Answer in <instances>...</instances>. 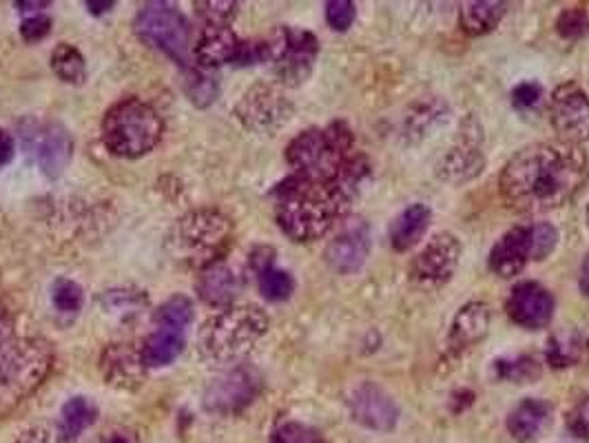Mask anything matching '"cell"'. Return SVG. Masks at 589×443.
<instances>
[{"label":"cell","mask_w":589,"mask_h":443,"mask_svg":"<svg viewBox=\"0 0 589 443\" xmlns=\"http://www.w3.org/2000/svg\"><path fill=\"white\" fill-rule=\"evenodd\" d=\"M586 153L568 142H537L510 158L499 178V189L515 209H559L586 187Z\"/></svg>","instance_id":"obj_1"},{"label":"cell","mask_w":589,"mask_h":443,"mask_svg":"<svg viewBox=\"0 0 589 443\" xmlns=\"http://www.w3.org/2000/svg\"><path fill=\"white\" fill-rule=\"evenodd\" d=\"M368 173H355L335 182H315L291 175L278 189V224L294 242L323 238L341 222Z\"/></svg>","instance_id":"obj_2"},{"label":"cell","mask_w":589,"mask_h":443,"mask_svg":"<svg viewBox=\"0 0 589 443\" xmlns=\"http://www.w3.org/2000/svg\"><path fill=\"white\" fill-rule=\"evenodd\" d=\"M287 160L293 167V175L315 182L368 173L366 158L355 151V138L341 122L299 133L287 149Z\"/></svg>","instance_id":"obj_3"},{"label":"cell","mask_w":589,"mask_h":443,"mask_svg":"<svg viewBox=\"0 0 589 443\" xmlns=\"http://www.w3.org/2000/svg\"><path fill=\"white\" fill-rule=\"evenodd\" d=\"M267 331L269 318L262 309L229 306L204 324L198 349L207 362L233 364L247 358Z\"/></svg>","instance_id":"obj_4"},{"label":"cell","mask_w":589,"mask_h":443,"mask_svg":"<svg viewBox=\"0 0 589 443\" xmlns=\"http://www.w3.org/2000/svg\"><path fill=\"white\" fill-rule=\"evenodd\" d=\"M53 353L42 340H9L0 346V415L29 397L49 375Z\"/></svg>","instance_id":"obj_5"},{"label":"cell","mask_w":589,"mask_h":443,"mask_svg":"<svg viewBox=\"0 0 589 443\" xmlns=\"http://www.w3.org/2000/svg\"><path fill=\"white\" fill-rule=\"evenodd\" d=\"M102 142L118 158H140L156 149L162 138L158 111L136 98L113 104L102 118Z\"/></svg>","instance_id":"obj_6"},{"label":"cell","mask_w":589,"mask_h":443,"mask_svg":"<svg viewBox=\"0 0 589 443\" xmlns=\"http://www.w3.org/2000/svg\"><path fill=\"white\" fill-rule=\"evenodd\" d=\"M136 33L151 47L160 49L182 67L189 62L191 27L189 20L167 2H149L136 18Z\"/></svg>","instance_id":"obj_7"},{"label":"cell","mask_w":589,"mask_h":443,"mask_svg":"<svg viewBox=\"0 0 589 443\" xmlns=\"http://www.w3.org/2000/svg\"><path fill=\"white\" fill-rule=\"evenodd\" d=\"M180 246L184 255L207 269L220 260L231 246V220L220 211H196L189 213L178 229Z\"/></svg>","instance_id":"obj_8"},{"label":"cell","mask_w":589,"mask_h":443,"mask_svg":"<svg viewBox=\"0 0 589 443\" xmlns=\"http://www.w3.org/2000/svg\"><path fill=\"white\" fill-rule=\"evenodd\" d=\"M269 42V60L273 62L276 75L289 84H301L315 64L317 58V38L310 31L280 27Z\"/></svg>","instance_id":"obj_9"},{"label":"cell","mask_w":589,"mask_h":443,"mask_svg":"<svg viewBox=\"0 0 589 443\" xmlns=\"http://www.w3.org/2000/svg\"><path fill=\"white\" fill-rule=\"evenodd\" d=\"M461 260V242L452 233H437L417 253L410 266V278L421 289H441L452 280Z\"/></svg>","instance_id":"obj_10"},{"label":"cell","mask_w":589,"mask_h":443,"mask_svg":"<svg viewBox=\"0 0 589 443\" xmlns=\"http://www.w3.org/2000/svg\"><path fill=\"white\" fill-rule=\"evenodd\" d=\"M262 391V377L251 366H238L204 391V409L216 415H236L249 409Z\"/></svg>","instance_id":"obj_11"},{"label":"cell","mask_w":589,"mask_h":443,"mask_svg":"<svg viewBox=\"0 0 589 443\" xmlns=\"http://www.w3.org/2000/svg\"><path fill=\"white\" fill-rule=\"evenodd\" d=\"M236 113L251 131L273 133L291 120L293 104L276 87L256 84L242 95Z\"/></svg>","instance_id":"obj_12"},{"label":"cell","mask_w":589,"mask_h":443,"mask_svg":"<svg viewBox=\"0 0 589 443\" xmlns=\"http://www.w3.org/2000/svg\"><path fill=\"white\" fill-rule=\"evenodd\" d=\"M550 118L563 142H589V98L581 87L563 84L552 98Z\"/></svg>","instance_id":"obj_13"},{"label":"cell","mask_w":589,"mask_h":443,"mask_svg":"<svg viewBox=\"0 0 589 443\" xmlns=\"http://www.w3.org/2000/svg\"><path fill=\"white\" fill-rule=\"evenodd\" d=\"M348 404H350L352 420L361 424L363 429L375 431V433H390L397 429L399 409L395 400L377 384H370V382L359 384L350 393Z\"/></svg>","instance_id":"obj_14"},{"label":"cell","mask_w":589,"mask_h":443,"mask_svg":"<svg viewBox=\"0 0 589 443\" xmlns=\"http://www.w3.org/2000/svg\"><path fill=\"white\" fill-rule=\"evenodd\" d=\"M27 147L36 151L38 167L47 178H60L71 162L73 142L69 131L62 124H47V127H33L29 133H24Z\"/></svg>","instance_id":"obj_15"},{"label":"cell","mask_w":589,"mask_h":443,"mask_svg":"<svg viewBox=\"0 0 589 443\" xmlns=\"http://www.w3.org/2000/svg\"><path fill=\"white\" fill-rule=\"evenodd\" d=\"M508 315L515 324L528 331L546 329L555 318V298L537 282H521L510 293Z\"/></svg>","instance_id":"obj_16"},{"label":"cell","mask_w":589,"mask_h":443,"mask_svg":"<svg viewBox=\"0 0 589 443\" xmlns=\"http://www.w3.org/2000/svg\"><path fill=\"white\" fill-rule=\"evenodd\" d=\"M368 253H370V231L359 220L355 224H346L341 233L328 242L323 258L332 271L350 275L366 264Z\"/></svg>","instance_id":"obj_17"},{"label":"cell","mask_w":589,"mask_h":443,"mask_svg":"<svg viewBox=\"0 0 589 443\" xmlns=\"http://www.w3.org/2000/svg\"><path fill=\"white\" fill-rule=\"evenodd\" d=\"M532 260H537L532 226H515L495 244L490 253V271L499 278H515Z\"/></svg>","instance_id":"obj_18"},{"label":"cell","mask_w":589,"mask_h":443,"mask_svg":"<svg viewBox=\"0 0 589 443\" xmlns=\"http://www.w3.org/2000/svg\"><path fill=\"white\" fill-rule=\"evenodd\" d=\"M486 167V155L481 153L479 138L466 131V135L441 158L437 164V175L450 184H463L475 180Z\"/></svg>","instance_id":"obj_19"},{"label":"cell","mask_w":589,"mask_h":443,"mask_svg":"<svg viewBox=\"0 0 589 443\" xmlns=\"http://www.w3.org/2000/svg\"><path fill=\"white\" fill-rule=\"evenodd\" d=\"M144 371L142 349L136 351L131 344H113L102 353V375L111 386L138 389L144 382Z\"/></svg>","instance_id":"obj_20"},{"label":"cell","mask_w":589,"mask_h":443,"mask_svg":"<svg viewBox=\"0 0 589 443\" xmlns=\"http://www.w3.org/2000/svg\"><path fill=\"white\" fill-rule=\"evenodd\" d=\"M196 289H198L200 300L207 302L209 306L229 309V306H233V302L238 300V295L242 291V280L231 266L216 262V264L202 269Z\"/></svg>","instance_id":"obj_21"},{"label":"cell","mask_w":589,"mask_h":443,"mask_svg":"<svg viewBox=\"0 0 589 443\" xmlns=\"http://www.w3.org/2000/svg\"><path fill=\"white\" fill-rule=\"evenodd\" d=\"M490 309L483 302H470L466 306L459 309V313L455 315L452 329H450V349L455 353H463L472 346H477L490 329Z\"/></svg>","instance_id":"obj_22"},{"label":"cell","mask_w":589,"mask_h":443,"mask_svg":"<svg viewBox=\"0 0 589 443\" xmlns=\"http://www.w3.org/2000/svg\"><path fill=\"white\" fill-rule=\"evenodd\" d=\"M242 40L233 33L231 27H207L202 38L196 44V60L202 69H213L222 64H236Z\"/></svg>","instance_id":"obj_23"},{"label":"cell","mask_w":589,"mask_h":443,"mask_svg":"<svg viewBox=\"0 0 589 443\" xmlns=\"http://www.w3.org/2000/svg\"><path fill=\"white\" fill-rule=\"evenodd\" d=\"M187 344V331L178 326L156 324V331L147 338L142 346V358L147 369H162L173 364Z\"/></svg>","instance_id":"obj_24"},{"label":"cell","mask_w":589,"mask_h":443,"mask_svg":"<svg viewBox=\"0 0 589 443\" xmlns=\"http://www.w3.org/2000/svg\"><path fill=\"white\" fill-rule=\"evenodd\" d=\"M432 211L426 204H410L390 224V244L395 251H408L426 235Z\"/></svg>","instance_id":"obj_25"},{"label":"cell","mask_w":589,"mask_h":443,"mask_svg":"<svg viewBox=\"0 0 589 443\" xmlns=\"http://www.w3.org/2000/svg\"><path fill=\"white\" fill-rule=\"evenodd\" d=\"M550 417V404L543 400L521 402L508 417V431L517 442H532Z\"/></svg>","instance_id":"obj_26"},{"label":"cell","mask_w":589,"mask_h":443,"mask_svg":"<svg viewBox=\"0 0 589 443\" xmlns=\"http://www.w3.org/2000/svg\"><path fill=\"white\" fill-rule=\"evenodd\" d=\"M98 420V409L89 397H73L69 400L58 420V440L62 443H73L82 437Z\"/></svg>","instance_id":"obj_27"},{"label":"cell","mask_w":589,"mask_h":443,"mask_svg":"<svg viewBox=\"0 0 589 443\" xmlns=\"http://www.w3.org/2000/svg\"><path fill=\"white\" fill-rule=\"evenodd\" d=\"M508 4L499 0H472L461 7V29L468 36H483L490 33L506 16Z\"/></svg>","instance_id":"obj_28"},{"label":"cell","mask_w":589,"mask_h":443,"mask_svg":"<svg viewBox=\"0 0 589 443\" xmlns=\"http://www.w3.org/2000/svg\"><path fill=\"white\" fill-rule=\"evenodd\" d=\"M589 342L581 333H561L550 340L548 362L552 369L577 366L588 355Z\"/></svg>","instance_id":"obj_29"},{"label":"cell","mask_w":589,"mask_h":443,"mask_svg":"<svg viewBox=\"0 0 589 443\" xmlns=\"http://www.w3.org/2000/svg\"><path fill=\"white\" fill-rule=\"evenodd\" d=\"M53 73L67 84H82L87 80V62L82 53L67 42H60L51 53Z\"/></svg>","instance_id":"obj_30"},{"label":"cell","mask_w":589,"mask_h":443,"mask_svg":"<svg viewBox=\"0 0 589 443\" xmlns=\"http://www.w3.org/2000/svg\"><path fill=\"white\" fill-rule=\"evenodd\" d=\"M184 91H187V95H189V100L193 104L207 107L218 95V82H216L213 75L189 67L187 73H184Z\"/></svg>","instance_id":"obj_31"},{"label":"cell","mask_w":589,"mask_h":443,"mask_svg":"<svg viewBox=\"0 0 589 443\" xmlns=\"http://www.w3.org/2000/svg\"><path fill=\"white\" fill-rule=\"evenodd\" d=\"M156 324H167V326H178V329H189L193 322V304L184 295H176L167 300L153 318Z\"/></svg>","instance_id":"obj_32"},{"label":"cell","mask_w":589,"mask_h":443,"mask_svg":"<svg viewBox=\"0 0 589 443\" xmlns=\"http://www.w3.org/2000/svg\"><path fill=\"white\" fill-rule=\"evenodd\" d=\"M260 291L271 302H284L293 295L294 282L291 273L269 266L260 273Z\"/></svg>","instance_id":"obj_33"},{"label":"cell","mask_w":589,"mask_h":443,"mask_svg":"<svg viewBox=\"0 0 589 443\" xmlns=\"http://www.w3.org/2000/svg\"><path fill=\"white\" fill-rule=\"evenodd\" d=\"M497 375L501 380L515 384H528L541 377V364L535 358H519V360H501L497 362Z\"/></svg>","instance_id":"obj_34"},{"label":"cell","mask_w":589,"mask_h":443,"mask_svg":"<svg viewBox=\"0 0 589 443\" xmlns=\"http://www.w3.org/2000/svg\"><path fill=\"white\" fill-rule=\"evenodd\" d=\"M51 302H53V306H56L58 313L76 315L82 309L84 295H82V289L76 282L60 278L51 286Z\"/></svg>","instance_id":"obj_35"},{"label":"cell","mask_w":589,"mask_h":443,"mask_svg":"<svg viewBox=\"0 0 589 443\" xmlns=\"http://www.w3.org/2000/svg\"><path fill=\"white\" fill-rule=\"evenodd\" d=\"M196 7L207 27H229L238 13V2L233 0H200Z\"/></svg>","instance_id":"obj_36"},{"label":"cell","mask_w":589,"mask_h":443,"mask_svg":"<svg viewBox=\"0 0 589 443\" xmlns=\"http://www.w3.org/2000/svg\"><path fill=\"white\" fill-rule=\"evenodd\" d=\"M557 29L568 40H581L589 33V13L581 7H570L559 16Z\"/></svg>","instance_id":"obj_37"},{"label":"cell","mask_w":589,"mask_h":443,"mask_svg":"<svg viewBox=\"0 0 589 443\" xmlns=\"http://www.w3.org/2000/svg\"><path fill=\"white\" fill-rule=\"evenodd\" d=\"M357 9L350 0H330L326 2V20L335 31H346L355 22Z\"/></svg>","instance_id":"obj_38"},{"label":"cell","mask_w":589,"mask_h":443,"mask_svg":"<svg viewBox=\"0 0 589 443\" xmlns=\"http://www.w3.org/2000/svg\"><path fill=\"white\" fill-rule=\"evenodd\" d=\"M271 443H326L321 440V435L303 424H284L280 426L273 437H271Z\"/></svg>","instance_id":"obj_39"},{"label":"cell","mask_w":589,"mask_h":443,"mask_svg":"<svg viewBox=\"0 0 589 443\" xmlns=\"http://www.w3.org/2000/svg\"><path fill=\"white\" fill-rule=\"evenodd\" d=\"M532 238H535L537 260H546V258L557 249L559 231H557L552 224L541 222V224H535V226H532Z\"/></svg>","instance_id":"obj_40"},{"label":"cell","mask_w":589,"mask_h":443,"mask_svg":"<svg viewBox=\"0 0 589 443\" xmlns=\"http://www.w3.org/2000/svg\"><path fill=\"white\" fill-rule=\"evenodd\" d=\"M51 31V20L47 16H31V18H24L20 22V36L27 40V42H38L42 40L47 33Z\"/></svg>","instance_id":"obj_41"},{"label":"cell","mask_w":589,"mask_h":443,"mask_svg":"<svg viewBox=\"0 0 589 443\" xmlns=\"http://www.w3.org/2000/svg\"><path fill=\"white\" fill-rule=\"evenodd\" d=\"M568 429L579 440H589V395L583 397L568 417Z\"/></svg>","instance_id":"obj_42"},{"label":"cell","mask_w":589,"mask_h":443,"mask_svg":"<svg viewBox=\"0 0 589 443\" xmlns=\"http://www.w3.org/2000/svg\"><path fill=\"white\" fill-rule=\"evenodd\" d=\"M541 95H543L541 84H537V82H523V84H519L512 91V102H515L517 109H532V107L539 104Z\"/></svg>","instance_id":"obj_43"},{"label":"cell","mask_w":589,"mask_h":443,"mask_svg":"<svg viewBox=\"0 0 589 443\" xmlns=\"http://www.w3.org/2000/svg\"><path fill=\"white\" fill-rule=\"evenodd\" d=\"M98 443H138L136 433L127 431V429H113L109 433H104Z\"/></svg>","instance_id":"obj_44"},{"label":"cell","mask_w":589,"mask_h":443,"mask_svg":"<svg viewBox=\"0 0 589 443\" xmlns=\"http://www.w3.org/2000/svg\"><path fill=\"white\" fill-rule=\"evenodd\" d=\"M11 158H13V138L4 129H0V169L7 167Z\"/></svg>","instance_id":"obj_45"},{"label":"cell","mask_w":589,"mask_h":443,"mask_svg":"<svg viewBox=\"0 0 589 443\" xmlns=\"http://www.w3.org/2000/svg\"><path fill=\"white\" fill-rule=\"evenodd\" d=\"M13 443H49V433L40 426H33V429L24 431Z\"/></svg>","instance_id":"obj_46"},{"label":"cell","mask_w":589,"mask_h":443,"mask_svg":"<svg viewBox=\"0 0 589 443\" xmlns=\"http://www.w3.org/2000/svg\"><path fill=\"white\" fill-rule=\"evenodd\" d=\"M11 335H13V320H11L9 311H4L0 306V346L7 344L11 340Z\"/></svg>","instance_id":"obj_47"},{"label":"cell","mask_w":589,"mask_h":443,"mask_svg":"<svg viewBox=\"0 0 589 443\" xmlns=\"http://www.w3.org/2000/svg\"><path fill=\"white\" fill-rule=\"evenodd\" d=\"M84 7H87L91 13L100 16V13H107V11L113 9V0H87Z\"/></svg>","instance_id":"obj_48"},{"label":"cell","mask_w":589,"mask_h":443,"mask_svg":"<svg viewBox=\"0 0 589 443\" xmlns=\"http://www.w3.org/2000/svg\"><path fill=\"white\" fill-rule=\"evenodd\" d=\"M51 2H47V0H42V2H16L13 7H18V11H38V9H44V7H49Z\"/></svg>","instance_id":"obj_49"},{"label":"cell","mask_w":589,"mask_h":443,"mask_svg":"<svg viewBox=\"0 0 589 443\" xmlns=\"http://www.w3.org/2000/svg\"><path fill=\"white\" fill-rule=\"evenodd\" d=\"M579 284H581V291H583L586 295H589V255L586 258V262H583V269H581V280H579Z\"/></svg>","instance_id":"obj_50"},{"label":"cell","mask_w":589,"mask_h":443,"mask_svg":"<svg viewBox=\"0 0 589 443\" xmlns=\"http://www.w3.org/2000/svg\"><path fill=\"white\" fill-rule=\"evenodd\" d=\"M588 220H589V209H588Z\"/></svg>","instance_id":"obj_51"}]
</instances>
